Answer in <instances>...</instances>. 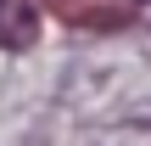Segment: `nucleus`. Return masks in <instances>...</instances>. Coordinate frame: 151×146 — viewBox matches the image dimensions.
I'll return each instance as SVG.
<instances>
[{
    "label": "nucleus",
    "instance_id": "obj_1",
    "mask_svg": "<svg viewBox=\"0 0 151 146\" xmlns=\"http://www.w3.org/2000/svg\"><path fill=\"white\" fill-rule=\"evenodd\" d=\"M34 34H39L34 6L28 0H0V51H22V45H34Z\"/></svg>",
    "mask_w": 151,
    "mask_h": 146
}]
</instances>
